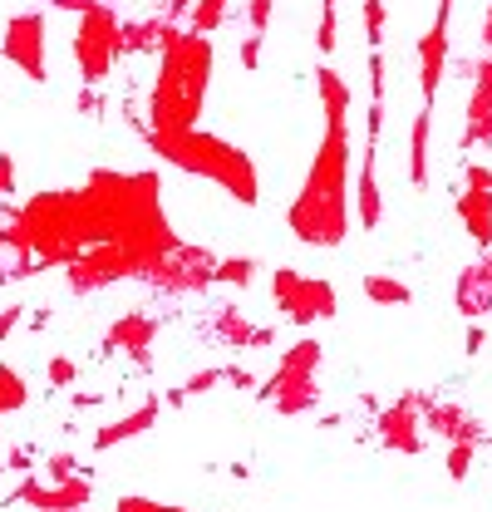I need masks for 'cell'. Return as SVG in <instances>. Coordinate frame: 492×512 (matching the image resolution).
<instances>
[{"label":"cell","instance_id":"cell-20","mask_svg":"<svg viewBox=\"0 0 492 512\" xmlns=\"http://www.w3.org/2000/svg\"><path fill=\"white\" fill-rule=\"evenodd\" d=\"M458 217H463L468 237H473V242L488 252V247H492V192L463 188V192H458Z\"/></svg>","mask_w":492,"mask_h":512},{"label":"cell","instance_id":"cell-29","mask_svg":"<svg viewBox=\"0 0 492 512\" xmlns=\"http://www.w3.org/2000/svg\"><path fill=\"white\" fill-rule=\"evenodd\" d=\"M335 20H340V5L325 0V5H320V30H315V50H320V55H335V40H340V25H335Z\"/></svg>","mask_w":492,"mask_h":512},{"label":"cell","instance_id":"cell-37","mask_svg":"<svg viewBox=\"0 0 492 512\" xmlns=\"http://www.w3.org/2000/svg\"><path fill=\"white\" fill-rule=\"evenodd\" d=\"M10 192H15V158L0 153V197H10Z\"/></svg>","mask_w":492,"mask_h":512},{"label":"cell","instance_id":"cell-36","mask_svg":"<svg viewBox=\"0 0 492 512\" xmlns=\"http://www.w3.org/2000/svg\"><path fill=\"white\" fill-rule=\"evenodd\" d=\"M119 512H183V508H163V503H148V498H119Z\"/></svg>","mask_w":492,"mask_h":512},{"label":"cell","instance_id":"cell-18","mask_svg":"<svg viewBox=\"0 0 492 512\" xmlns=\"http://www.w3.org/2000/svg\"><path fill=\"white\" fill-rule=\"evenodd\" d=\"M424 424L448 444H483V424L463 404H424Z\"/></svg>","mask_w":492,"mask_h":512},{"label":"cell","instance_id":"cell-27","mask_svg":"<svg viewBox=\"0 0 492 512\" xmlns=\"http://www.w3.org/2000/svg\"><path fill=\"white\" fill-rule=\"evenodd\" d=\"M256 281V256H227L212 271V286H251Z\"/></svg>","mask_w":492,"mask_h":512},{"label":"cell","instance_id":"cell-41","mask_svg":"<svg viewBox=\"0 0 492 512\" xmlns=\"http://www.w3.org/2000/svg\"><path fill=\"white\" fill-rule=\"evenodd\" d=\"M187 10H192V0H168L163 5V20H183Z\"/></svg>","mask_w":492,"mask_h":512},{"label":"cell","instance_id":"cell-17","mask_svg":"<svg viewBox=\"0 0 492 512\" xmlns=\"http://www.w3.org/2000/svg\"><path fill=\"white\" fill-rule=\"evenodd\" d=\"M261 399H271L276 404V414H306L320 404V384L315 375H271V380L261 384Z\"/></svg>","mask_w":492,"mask_h":512},{"label":"cell","instance_id":"cell-44","mask_svg":"<svg viewBox=\"0 0 492 512\" xmlns=\"http://www.w3.org/2000/svg\"><path fill=\"white\" fill-rule=\"evenodd\" d=\"M222 375L237 384V389H251V375H246V370H222Z\"/></svg>","mask_w":492,"mask_h":512},{"label":"cell","instance_id":"cell-23","mask_svg":"<svg viewBox=\"0 0 492 512\" xmlns=\"http://www.w3.org/2000/svg\"><path fill=\"white\" fill-rule=\"evenodd\" d=\"M163 30H168L163 15H153V20H119V55H158Z\"/></svg>","mask_w":492,"mask_h":512},{"label":"cell","instance_id":"cell-4","mask_svg":"<svg viewBox=\"0 0 492 512\" xmlns=\"http://www.w3.org/2000/svg\"><path fill=\"white\" fill-rule=\"evenodd\" d=\"M94 222L79 188L74 192H35L25 207L10 212V252L25 256L15 276H30L40 266H69L84 247H94Z\"/></svg>","mask_w":492,"mask_h":512},{"label":"cell","instance_id":"cell-5","mask_svg":"<svg viewBox=\"0 0 492 512\" xmlns=\"http://www.w3.org/2000/svg\"><path fill=\"white\" fill-rule=\"evenodd\" d=\"M123 114H128V124L143 133V143H148L163 163H173V168L187 173V178H207V183H217V188L227 192L232 202H242V207H256L261 178H256L251 153H242L237 143H227V138H217V133H202V128L153 133V128H143V119L133 114V104H128Z\"/></svg>","mask_w":492,"mask_h":512},{"label":"cell","instance_id":"cell-46","mask_svg":"<svg viewBox=\"0 0 492 512\" xmlns=\"http://www.w3.org/2000/svg\"><path fill=\"white\" fill-rule=\"evenodd\" d=\"M0 247H10V227H0Z\"/></svg>","mask_w":492,"mask_h":512},{"label":"cell","instance_id":"cell-11","mask_svg":"<svg viewBox=\"0 0 492 512\" xmlns=\"http://www.w3.org/2000/svg\"><path fill=\"white\" fill-rule=\"evenodd\" d=\"M419 419H424V394H399L379 414V444L389 453H419Z\"/></svg>","mask_w":492,"mask_h":512},{"label":"cell","instance_id":"cell-13","mask_svg":"<svg viewBox=\"0 0 492 512\" xmlns=\"http://www.w3.org/2000/svg\"><path fill=\"white\" fill-rule=\"evenodd\" d=\"M153 335H158V320L148 316V311H128L109 325V335H104V350L109 355H133V365L138 370H153Z\"/></svg>","mask_w":492,"mask_h":512},{"label":"cell","instance_id":"cell-2","mask_svg":"<svg viewBox=\"0 0 492 512\" xmlns=\"http://www.w3.org/2000/svg\"><path fill=\"white\" fill-rule=\"evenodd\" d=\"M94 237L99 242H119L138 256V281L158 266V256H168L183 237L168 227L163 217V188L158 173H114V168H94L89 183L79 188Z\"/></svg>","mask_w":492,"mask_h":512},{"label":"cell","instance_id":"cell-24","mask_svg":"<svg viewBox=\"0 0 492 512\" xmlns=\"http://www.w3.org/2000/svg\"><path fill=\"white\" fill-rule=\"evenodd\" d=\"M429 133H433V104H424L414 128H409V183L414 188H429Z\"/></svg>","mask_w":492,"mask_h":512},{"label":"cell","instance_id":"cell-34","mask_svg":"<svg viewBox=\"0 0 492 512\" xmlns=\"http://www.w3.org/2000/svg\"><path fill=\"white\" fill-rule=\"evenodd\" d=\"M217 380H222V370H197V375L187 380L183 394H207V389H217Z\"/></svg>","mask_w":492,"mask_h":512},{"label":"cell","instance_id":"cell-26","mask_svg":"<svg viewBox=\"0 0 492 512\" xmlns=\"http://www.w3.org/2000/svg\"><path fill=\"white\" fill-rule=\"evenodd\" d=\"M365 296L374 306H409L414 301V291L404 281H394V276H365Z\"/></svg>","mask_w":492,"mask_h":512},{"label":"cell","instance_id":"cell-3","mask_svg":"<svg viewBox=\"0 0 492 512\" xmlns=\"http://www.w3.org/2000/svg\"><path fill=\"white\" fill-rule=\"evenodd\" d=\"M217 74V55L207 35L178 30V20H168L163 45H158V74L148 89V119L143 128L153 133H178V128H197L202 109H207V89Z\"/></svg>","mask_w":492,"mask_h":512},{"label":"cell","instance_id":"cell-21","mask_svg":"<svg viewBox=\"0 0 492 512\" xmlns=\"http://www.w3.org/2000/svg\"><path fill=\"white\" fill-rule=\"evenodd\" d=\"M355 217H360L365 232H374L379 217H384V202H379V173H374V143L365 148V163H360V178H355Z\"/></svg>","mask_w":492,"mask_h":512},{"label":"cell","instance_id":"cell-19","mask_svg":"<svg viewBox=\"0 0 492 512\" xmlns=\"http://www.w3.org/2000/svg\"><path fill=\"white\" fill-rule=\"evenodd\" d=\"M212 335H217L222 345H232V350H261V345H271V330H266V325H251L237 306H222V311L212 316Z\"/></svg>","mask_w":492,"mask_h":512},{"label":"cell","instance_id":"cell-15","mask_svg":"<svg viewBox=\"0 0 492 512\" xmlns=\"http://www.w3.org/2000/svg\"><path fill=\"white\" fill-rule=\"evenodd\" d=\"M492 143V55L473 64V94H468V119H463V148Z\"/></svg>","mask_w":492,"mask_h":512},{"label":"cell","instance_id":"cell-1","mask_svg":"<svg viewBox=\"0 0 492 512\" xmlns=\"http://www.w3.org/2000/svg\"><path fill=\"white\" fill-rule=\"evenodd\" d=\"M315 89L325 109V138L296 202L286 207V227L306 247H340L350 237V84L330 64H315Z\"/></svg>","mask_w":492,"mask_h":512},{"label":"cell","instance_id":"cell-9","mask_svg":"<svg viewBox=\"0 0 492 512\" xmlns=\"http://www.w3.org/2000/svg\"><path fill=\"white\" fill-rule=\"evenodd\" d=\"M212 271H217V256L207 252V247L178 242L168 256H158V266L143 281L158 286V291H168V296H202L212 286Z\"/></svg>","mask_w":492,"mask_h":512},{"label":"cell","instance_id":"cell-45","mask_svg":"<svg viewBox=\"0 0 492 512\" xmlns=\"http://www.w3.org/2000/svg\"><path fill=\"white\" fill-rule=\"evenodd\" d=\"M483 45H488V55H492V5H488V20H483Z\"/></svg>","mask_w":492,"mask_h":512},{"label":"cell","instance_id":"cell-32","mask_svg":"<svg viewBox=\"0 0 492 512\" xmlns=\"http://www.w3.org/2000/svg\"><path fill=\"white\" fill-rule=\"evenodd\" d=\"M271 5H276V0H251V5H246L251 35H266V25H271Z\"/></svg>","mask_w":492,"mask_h":512},{"label":"cell","instance_id":"cell-38","mask_svg":"<svg viewBox=\"0 0 492 512\" xmlns=\"http://www.w3.org/2000/svg\"><path fill=\"white\" fill-rule=\"evenodd\" d=\"M468 188L492 192V168H483V163H473V168H468Z\"/></svg>","mask_w":492,"mask_h":512},{"label":"cell","instance_id":"cell-16","mask_svg":"<svg viewBox=\"0 0 492 512\" xmlns=\"http://www.w3.org/2000/svg\"><path fill=\"white\" fill-rule=\"evenodd\" d=\"M453 306L468 320H483L492 311V256H478L458 271V286H453Z\"/></svg>","mask_w":492,"mask_h":512},{"label":"cell","instance_id":"cell-30","mask_svg":"<svg viewBox=\"0 0 492 512\" xmlns=\"http://www.w3.org/2000/svg\"><path fill=\"white\" fill-rule=\"evenodd\" d=\"M365 40L369 50H379V40H384V0H365Z\"/></svg>","mask_w":492,"mask_h":512},{"label":"cell","instance_id":"cell-31","mask_svg":"<svg viewBox=\"0 0 492 512\" xmlns=\"http://www.w3.org/2000/svg\"><path fill=\"white\" fill-rule=\"evenodd\" d=\"M473 453H478V444H448V473H453V478H468Z\"/></svg>","mask_w":492,"mask_h":512},{"label":"cell","instance_id":"cell-7","mask_svg":"<svg viewBox=\"0 0 492 512\" xmlns=\"http://www.w3.org/2000/svg\"><path fill=\"white\" fill-rule=\"evenodd\" d=\"M271 301H276V311L291 320V325H315V320H330L340 311L330 281L301 276V271H291V266H276V271H271Z\"/></svg>","mask_w":492,"mask_h":512},{"label":"cell","instance_id":"cell-6","mask_svg":"<svg viewBox=\"0 0 492 512\" xmlns=\"http://www.w3.org/2000/svg\"><path fill=\"white\" fill-rule=\"evenodd\" d=\"M119 15L114 5L94 0L79 10V25H74V64H79V79L84 84H104L119 64Z\"/></svg>","mask_w":492,"mask_h":512},{"label":"cell","instance_id":"cell-12","mask_svg":"<svg viewBox=\"0 0 492 512\" xmlns=\"http://www.w3.org/2000/svg\"><path fill=\"white\" fill-rule=\"evenodd\" d=\"M448 20H453V0H438V15H433L429 35L419 40V84H424V104L438 99V84H443V69H448Z\"/></svg>","mask_w":492,"mask_h":512},{"label":"cell","instance_id":"cell-40","mask_svg":"<svg viewBox=\"0 0 492 512\" xmlns=\"http://www.w3.org/2000/svg\"><path fill=\"white\" fill-rule=\"evenodd\" d=\"M79 114H99V94H94V84H84V94H79Z\"/></svg>","mask_w":492,"mask_h":512},{"label":"cell","instance_id":"cell-39","mask_svg":"<svg viewBox=\"0 0 492 512\" xmlns=\"http://www.w3.org/2000/svg\"><path fill=\"white\" fill-rule=\"evenodd\" d=\"M242 64H246V69H256V64H261V35H246V45H242Z\"/></svg>","mask_w":492,"mask_h":512},{"label":"cell","instance_id":"cell-22","mask_svg":"<svg viewBox=\"0 0 492 512\" xmlns=\"http://www.w3.org/2000/svg\"><path fill=\"white\" fill-rule=\"evenodd\" d=\"M153 424H158V399L148 394V399H143V404H138L128 419H119V424H104V429L94 434V448H119L123 439H133V434H148Z\"/></svg>","mask_w":492,"mask_h":512},{"label":"cell","instance_id":"cell-10","mask_svg":"<svg viewBox=\"0 0 492 512\" xmlns=\"http://www.w3.org/2000/svg\"><path fill=\"white\" fill-rule=\"evenodd\" d=\"M0 55L15 64L25 79L45 84L50 69H45V10H20L5 20V35H0Z\"/></svg>","mask_w":492,"mask_h":512},{"label":"cell","instance_id":"cell-33","mask_svg":"<svg viewBox=\"0 0 492 512\" xmlns=\"http://www.w3.org/2000/svg\"><path fill=\"white\" fill-rule=\"evenodd\" d=\"M50 384H74V360H69V355H55V360H50Z\"/></svg>","mask_w":492,"mask_h":512},{"label":"cell","instance_id":"cell-25","mask_svg":"<svg viewBox=\"0 0 492 512\" xmlns=\"http://www.w3.org/2000/svg\"><path fill=\"white\" fill-rule=\"evenodd\" d=\"M227 10H232V0H192V10H187L183 30L192 35H212L217 25H227Z\"/></svg>","mask_w":492,"mask_h":512},{"label":"cell","instance_id":"cell-28","mask_svg":"<svg viewBox=\"0 0 492 512\" xmlns=\"http://www.w3.org/2000/svg\"><path fill=\"white\" fill-rule=\"evenodd\" d=\"M25 399H30V389L15 375V365H0V414H20Z\"/></svg>","mask_w":492,"mask_h":512},{"label":"cell","instance_id":"cell-43","mask_svg":"<svg viewBox=\"0 0 492 512\" xmlns=\"http://www.w3.org/2000/svg\"><path fill=\"white\" fill-rule=\"evenodd\" d=\"M45 5H55V10H69V15H79L84 5H94V0H45Z\"/></svg>","mask_w":492,"mask_h":512},{"label":"cell","instance_id":"cell-35","mask_svg":"<svg viewBox=\"0 0 492 512\" xmlns=\"http://www.w3.org/2000/svg\"><path fill=\"white\" fill-rule=\"evenodd\" d=\"M45 473H50V483H64V478L74 473V458H69V453H55V458L45 463Z\"/></svg>","mask_w":492,"mask_h":512},{"label":"cell","instance_id":"cell-42","mask_svg":"<svg viewBox=\"0 0 492 512\" xmlns=\"http://www.w3.org/2000/svg\"><path fill=\"white\" fill-rule=\"evenodd\" d=\"M15 325H20V306H10V311H0V340H5V335H10Z\"/></svg>","mask_w":492,"mask_h":512},{"label":"cell","instance_id":"cell-8","mask_svg":"<svg viewBox=\"0 0 492 512\" xmlns=\"http://www.w3.org/2000/svg\"><path fill=\"white\" fill-rule=\"evenodd\" d=\"M64 276H69V291L74 296H89V291H104V286L128 281V276L138 281V256L128 252V247H119V242H94V247H84L64 266Z\"/></svg>","mask_w":492,"mask_h":512},{"label":"cell","instance_id":"cell-14","mask_svg":"<svg viewBox=\"0 0 492 512\" xmlns=\"http://www.w3.org/2000/svg\"><path fill=\"white\" fill-rule=\"evenodd\" d=\"M15 498L35 512H74V508H89V503H94V483H89V478H74V473H69L64 483H55V488L25 478Z\"/></svg>","mask_w":492,"mask_h":512}]
</instances>
